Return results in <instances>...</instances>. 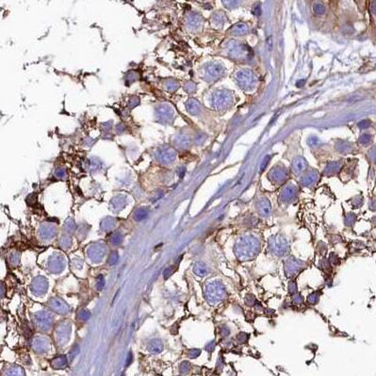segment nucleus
<instances>
[{
	"label": "nucleus",
	"instance_id": "obj_2",
	"mask_svg": "<svg viewBox=\"0 0 376 376\" xmlns=\"http://www.w3.org/2000/svg\"><path fill=\"white\" fill-rule=\"evenodd\" d=\"M318 300H319V294H318V292H316V293H314V294H312V295H310V296H309V298H308V302H309L310 304H316L317 302H318Z\"/></svg>",
	"mask_w": 376,
	"mask_h": 376
},
{
	"label": "nucleus",
	"instance_id": "obj_1",
	"mask_svg": "<svg viewBox=\"0 0 376 376\" xmlns=\"http://www.w3.org/2000/svg\"><path fill=\"white\" fill-rule=\"evenodd\" d=\"M270 245H272V251L278 256L284 255L287 253V243L283 240H279L277 238L273 239V242H270Z\"/></svg>",
	"mask_w": 376,
	"mask_h": 376
},
{
	"label": "nucleus",
	"instance_id": "obj_4",
	"mask_svg": "<svg viewBox=\"0 0 376 376\" xmlns=\"http://www.w3.org/2000/svg\"><path fill=\"white\" fill-rule=\"evenodd\" d=\"M293 302H296L295 304H301L302 302H303V299H302V297H301V296H299V295H295Z\"/></svg>",
	"mask_w": 376,
	"mask_h": 376
},
{
	"label": "nucleus",
	"instance_id": "obj_3",
	"mask_svg": "<svg viewBox=\"0 0 376 376\" xmlns=\"http://www.w3.org/2000/svg\"><path fill=\"white\" fill-rule=\"evenodd\" d=\"M296 283H294V282H290V288H288V291H290V293H294V292H296Z\"/></svg>",
	"mask_w": 376,
	"mask_h": 376
}]
</instances>
